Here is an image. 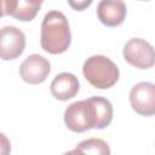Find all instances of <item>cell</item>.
Returning <instances> with one entry per match:
<instances>
[{"label": "cell", "mask_w": 155, "mask_h": 155, "mask_svg": "<svg viewBox=\"0 0 155 155\" xmlns=\"http://www.w3.org/2000/svg\"><path fill=\"white\" fill-rule=\"evenodd\" d=\"M111 119L113 107L107 98L101 96H92L87 99L74 102L64 111L67 127L76 133L91 128L103 130L109 126Z\"/></svg>", "instance_id": "obj_1"}, {"label": "cell", "mask_w": 155, "mask_h": 155, "mask_svg": "<svg viewBox=\"0 0 155 155\" xmlns=\"http://www.w3.org/2000/svg\"><path fill=\"white\" fill-rule=\"evenodd\" d=\"M71 42L69 23L61 11H50L45 15L41 23L40 44L44 51L51 54L65 52Z\"/></svg>", "instance_id": "obj_2"}, {"label": "cell", "mask_w": 155, "mask_h": 155, "mask_svg": "<svg viewBox=\"0 0 155 155\" xmlns=\"http://www.w3.org/2000/svg\"><path fill=\"white\" fill-rule=\"evenodd\" d=\"M82 74L93 87L105 90L113 87L117 82L120 70L110 58L102 54H94L85 61Z\"/></svg>", "instance_id": "obj_3"}, {"label": "cell", "mask_w": 155, "mask_h": 155, "mask_svg": "<svg viewBox=\"0 0 155 155\" xmlns=\"http://www.w3.org/2000/svg\"><path fill=\"white\" fill-rule=\"evenodd\" d=\"M122 54L128 64L138 69H149L155 62L154 47L140 38L128 40L124 46Z\"/></svg>", "instance_id": "obj_4"}, {"label": "cell", "mask_w": 155, "mask_h": 155, "mask_svg": "<svg viewBox=\"0 0 155 155\" xmlns=\"http://www.w3.org/2000/svg\"><path fill=\"white\" fill-rule=\"evenodd\" d=\"M25 48L24 33L13 25H5L0 29V58L12 61L18 58Z\"/></svg>", "instance_id": "obj_5"}, {"label": "cell", "mask_w": 155, "mask_h": 155, "mask_svg": "<svg viewBox=\"0 0 155 155\" xmlns=\"http://www.w3.org/2000/svg\"><path fill=\"white\" fill-rule=\"evenodd\" d=\"M130 103L137 114L153 116L155 114V85L145 81L136 84L130 92Z\"/></svg>", "instance_id": "obj_6"}, {"label": "cell", "mask_w": 155, "mask_h": 155, "mask_svg": "<svg viewBox=\"0 0 155 155\" xmlns=\"http://www.w3.org/2000/svg\"><path fill=\"white\" fill-rule=\"evenodd\" d=\"M51 71L50 62L40 54L28 56L19 65V75L29 85H39L46 80Z\"/></svg>", "instance_id": "obj_7"}, {"label": "cell", "mask_w": 155, "mask_h": 155, "mask_svg": "<svg viewBox=\"0 0 155 155\" xmlns=\"http://www.w3.org/2000/svg\"><path fill=\"white\" fill-rule=\"evenodd\" d=\"M127 7L124 0H101L97 6V17L107 27H117L124 23Z\"/></svg>", "instance_id": "obj_8"}, {"label": "cell", "mask_w": 155, "mask_h": 155, "mask_svg": "<svg viewBox=\"0 0 155 155\" xmlns=\"http://www.w3.org/2000/svg\"><path fill=\"white\" fill-rule=\"evenodd\" d=\"M50 90L56 99L68 101L78 94L80 90V82L78 78L71 73H61L52 80Z\"/></svg>", "instance_id": "obj_9"}, {"label": "cell", "mask_w": 155, "mask_h": 155, "mask_svg": "<svg viewBox=\"0 0 155 155\" xmlns=\"http://www.w3.org/2000/svg\"><path fill=\"white\" fill-rule=\"evenodd\" d=\"M40 7L41 5L34 4L30 0H16L10 16L22 22H29L36 17Z\"/></svg>", "instance_id": "obj_10"}, {"label": "cell", "mask_w": 155, "mask_h": 155, "mask_svg": "<svg viewBox=\"0 0 155 155\" xmlns=\"http://www.w3.org/2000/svg\"><path fill=\"white\" fill-rule=\"evenodd\" d=\"M71 154H110L109 145L107 142L99 138H90L80 142L74 150L70 151Z\"/></svg>", "instance_id": "obj_11"}, {"label": "cell", "mask_w": 155, "mask_h": 155, "mask_svg": "<svg viewBox=\"0 0 155 155\" xmlns=\"http://www.w3.org/2000/svg\"><path fill=\"white\" fill-rule=\"evenodd\" d=\"M93 0H68L69 6L75 11H84L91 6Z\"/></svg>", "instance_id": "obj_12"}, {"label": "cell", "mask_w": 155, "mask_h": 155, "mask_svg": "<svg viewBox=\"0 0 155 155\" xmlns=\"http://www.w3.org/2000/svg\"><path fill=\"white\" fill-rule=\"evenodd\" d=\"M16 0H0V18L4 16H10Z\"/></svg>", "instance_id": "obj_13"}, {"label": "cell", "mask_w": 155, "mask_h": 155, "mask_svg": "<svg viewBox=\"0 0 155 155\" xmlns=\"http://www.w3.org/2000/svg\"><path fill=\"white\" fill-rule=\"evenodd\" d=\"M11 153V144L8 138L0 132V154L1 155H7Z\"/></svg>", "instance_id": "obj_14"}, {"label": "cell", "mask_w": 155, "mask_h": 155, "mask_svg": "<svg viewBox=\"0 0 155 155\" xmlns=\"http://www.w3.org/2000/svg\"><path fill=\"white\" fill-rule=\"evenodd\" d=\"M31 2H34V4H38V5H41V2L44 1V0H30Z\"/></svg>", "instance_id": "obj_15"}, {"label": "cell", "mask_w": 155, "mask_h": 155, "mask_svg": "<svg viewBox=\"0 0 155 155\" xmlns=\"http://www.w3.org/2000/svg\"><path fill=\"white\" fill-rule=\"evenodd\" d=\"M144 1H148V0H144Z\"/></svg>", "instance_id": "obj_16"}]
</instances>
